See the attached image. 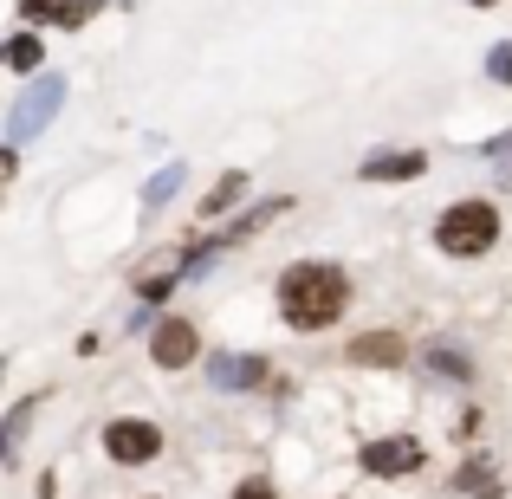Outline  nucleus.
Segmentation results:
<instances>
[{
	"instance_id": "nucleus-16",
	"label": "nucleus",
	"mask_w": 512,
	"mask_h": 499,
	"mask_svg": "<svg viewBox=\"0 0 512 499\" xmlns=\"http://www.w3.org/2000/svg\"><path fill=\"white\" fill-rule=\"evenodd\" d=\"M98 7H104V0H52L46 20L52 26H91V13H98Z\"/></svg>"
},
{
	"instance_id": "nucleus-9",
	"label": "nucleus",
	"mask_w": 512,
	"mask_h": 499,
	"mask_svg": "<svg viewBox=\"0 0 512 499\" xmlns=\"http://www.w3.org/2000/svg\"><path fill=\"white\" fill-rule=\"evenodd\" d=\"M33 422H39V396H26V402L7 409V422H0V467L26 461V435H33Z\"/></svg>"
},
{
	"instance_id": "nucleus-22",
	"label": "nucleus",
	"mask_w": 512,
	"mask_h": 499,
	"mask_svg": "<svg viewBox=\"0 0 512 499\" xmlns=\"http://www.w3.org/2000/svg\"><path fill=\"white\" fill-rule=\"evenodd\" d=\"M467 7H500V0H467Z\"/></svg>"
},
{
	"instance_id": "nucleus-2",
	"label": "nucleus",
	"mask_w": 512,
	"mask_h": 499,
	"mask_svg": "<svg viewBox=\"0 0 512 499\" xmlns=\"http://www.w3.org/2000/svg\"><path fill=\"white\" fill-rule=\"evenodd\" d=\"M493 240H500V208H493V201H454L435 221V247L454 253V260H474Z\"/></svg>"
},
{
	"instance_id": "nucleus-14",
	"label": "nucleus",
	"mask_w": 512,
	"mask_h": 499,
	"mask_svg": "<svg viewBox=\"0 0 512 499\" xmlns=\"http://www.w3.org/2000/svg\"><path fill=\"white\" fill-rule=\"evenodd\" d=\"M454 487H461V493H474V499H500V480H493V467H487V461H467Z\"/></svg>"
},
{
	"instance_id": "nucleus-10",
	"label": "nucleus",
	"mask_w": 512,
	"mask_h": 499,
	"mask_svg": "<svg viewBox=\"0 0 512 499\" xmlns=\"http://www.w3.org/2000/svg\"><path fill=\"white\" fill-rule=\"evenodd\" d=\"M422 169H428L422 150H383V156H370L357 175H363V182H415Z\"/></svg>"
},
{
	"instance_id": "nucleus-6",
	"label": "nucleus",
	"mask_w": 512,
	"mask_h": 499,
	"mask_svg": "<svg viewBox=\"0 0 512 499\" xmlns=\"http://www.w3.org/2000/svg\"><path fill=\"white\" fill-rule=\"evenodd\" d=\"M195 350H201V337H195L188 318H163V325L150 331V357L163 363V370H188V363H195Z\"/></svg>"
},
{
	"instance_id": "nucleus-5",
	"label": "nucleus",
	"mask_w": 512,
	"mask_h": 499,
	"mask_svg": "<svg viewBox=\"0 0 512 499\" xmlns=\"http://www.w3.org/2000/svg\"><path fill=\"white\" fill-rule=\"evenodd\" d=\"M428 461V448L415 435H383V441H363V454H357V467L370 480H402V474H415V467Z\"/></svg>"
},
{
	"instance_id": "nucleus-11",
	"label": "nucleus",
	"mask_w": 512,
	"mask_h": 499,
	"mask_svg": "<svg viewBox=\"0 0 512 499\" xmlns=\"http://www.w3.org/2000/svg\"><path fill=\"white\" fill-rule=\"evenodd\" d=\"M279 214H292V195H273V201H260V208H247L240 221H227V234H214V247H234V240H253L266 221H279Z\"/></svg>"
},
{
	"instance_id": "nucleus-1",
	"label": "nucleus",
	"mask_w": 512,
	"mask_h": 499,
	"mask_svg": "<svg viewBox=\"0 0 512 499\" xmlns=\"http://www.w3.org/2000/svg\"><path fill=\"white\" fill-rule=\"evenodd\" d=\"M350 305V273L331 260H299L279 273V318L292 331H331Z\"/></svg>"
},
{
	"instance_id": "nucleus-23",
	"label": "nucleus",
	"mask_w": 512,
	"mask_h": 499,
	"mask_svg": "<svg viewBox=\"0 0 512 499\" xmlns=\"http://www.w3.org/2000/svg\"><path fill=\"white\" fill-rule=\"evenodd\" d=\"M0 376H7V357H0Z\"/></svg>"
},
{
	"instance_id": "nucleus-4",
	"label": "nucleus",
	"mask_w": 512,
	"mask_h": 499,
	"mask_svg": "<svg viewBox=\"0 0 512 499\" xmlns=\"http://www.w3.org/2000/svg\"><path fill=\"white\" fill-rule=\"evenodd\" d=\"M104 454H111L117 467H150L156 454H163V428L137 422V415H117V422H104Z\"/></svg>"
},
{
	"instance_id": "nucleus-12",
	"label": "nucleus",
	"mask_w": 512,
	"mask_h": 499,
	"mask_svg": "<svg viewBox=\"0 0 512 499\" xmlns=\"http://www.w3.org/2000/svg\"><path fill=\"white\" fill-rule=\"evenodd\" d=\"M247 188H253V175H247V169H227L221 182H214L208 195H201V214H208V221H214V214L240 208V201H247Z\"/></svg>"
},
{
	"instance_id": "nucleus-20",
	"label": "nucleus",
	"mask_w": 512,
	"mask_h": 499,
	"mask_svg": "<svg viewBox=\"0 0 512 499\" xmlns=\"http://www.w3.org/2000/svg\"><path fill=\"white\" fill-rule=\"evenodd\" d=\"M13 169H20V150H13V143H0V182H13Z\"/></svg>"
},
{
	"instance_id": "nucleus-13",
	"label": "nucleus",
	"mask_w": 512,
	"mask_h": 499,
	"mask_svg": "<svg viewBox=\"0 0 512 499\" xmlns=\"http://www.w3.org/2000/svg\"><path fill=\"white\" fill-rule=\"evenodd\" d=\"M182 182H188V175H182V163L156 169V175H150V188H143V214H156V208H163V201H169V195H175Z\"/></svg>"
},
{
	"instance_id": "nucleus-25",
	"label": "nucleus",
	"mask_w": 512,
	"mask_h": 499,
	"mask_svg": "<svg viewBox=\"0 0 512 499\" xmlns=\"http://www.w3.org/2000/svg\"><path fill=\"white\" fill-rule=\"evenodd\" d=\"M506 182H512V175H506Z\"/></svg>"
},
{
	"instance_id": "nucleus-17",
	"label": "nucleus",
	"mask_w": 512,
	"mask_h": 499,
	"mask_svg": "<svg viewBox=\"0 0 512 499\" xmlns=\"http://www.w3.org/2000/svg\"><path fill=\"white\" fill-rule=\"evenodd\" d=\"M7 65H13V72H39V39L20 33V39L7 46Z\"/></svg>"
},
{
	"instance_id": "nucleus-24",
	"label": "nucleus",
	"mask_w": 512,
	"mask_h": 499,
	"mask_svg": "<svg viewBox=\"0 0 512 499\" xmlns=\"http://www.w3.org/2000/svg\"><path fill=\"white\" fill-rule=\"evenodd\" d=\"M0 59H7V46H0Z\"/></svg>"
},
{
	"instance_id": "nucleus-21",
	"label": "nucleus",
	"mask_w": 512,
	"mask_h": 499,
	"mask_svg": "<svg viewBox=\"0 0 512 499\" xmlns=\"http://www.w3.org/2000/svg\"><path fill=\"white\" fill-rule=\"evenodd\" d=\"M487 156H500V163H506V156H512V130H506V137H493V143H487Z\"/></svg>"
},
{
	"instance_id": "nucleus-15",
	"label": "nucleus",
	"mask_w": 512,
	"mask_h": 499,
	"mask_svg": "<svg viewBox=\"0 0 512 499\" xmlns=\"http://www.w3.org/2000/svg\"><path fill=\"white\" fill-rule=\"evenodd\" d=\"M428 370H435V376H454V383H467V376H474V363H467L461 350H448V344H428Z\"/></svg>"
},
{
	"instance_id": "nucleus-18",
	"label": "nucleus",
	"mask_w": 512,
	"mask_h": 499,
	"mask_svg": "<svg viewBox=\"0 0 512 499\" xmlns=\"http://www.w3.org/2000/svg\"><path fill=\"white\" fill-rule=\"evenodd\" d=\"M487 78H500V85H512V46H493V52H487Z\"/></svg>"
},
{
	"instance_id": "nucleus-19",
	"label": "nucleus",
	"mask_w": 512,
	"mask_h": 499,
	"mask_svg": "<svg viewBox=\"0 0 512 499\" xmlns=\"http://www.w3.org/2000/svg\"><path fill=\"white\" fill-rule=\"evenodd\" d=\"M234 499H279V493L266 487V480H240V487H234Z\"/></svg>"
},
{
	"instance_id": "nucleus-7",
	"label": "nucleus",
	"mask_w": 512,
	"mask_h": 499,
	"mask_svg": "<svg viewBox=\"0 0 512 499\" xmlns=\"http://www.w3.org/2000/svg\"><path fill=\"white\" fill-rule=\"evenodd\" d=\"M208 383L240 396V389H260L266 383V357H240V350H214L208 357Z\"/></svg>"
},
{
	"instance_id": "nucleus-3",
	"label": "nucleus",
	"mask_w": 512,
	"mask_h": 499,
	"mask_svg": "<svg viewBox=\"0 0 512 499\" xmlns=\"http://www.w3.org/2000/svg\"><path fill=\"white\" fill-rule=\"evenodd\" d=\"M59 104H65V78L59 72H39L33 85L13 98V111H7V143H13V150H20V143H33L39 130H52Z\"/></svg>"
},
{
	"instance_id": "nucleus-8",
	"label": "nucleus",
	"mask_w": 512,
	"mask_h": 499,
	"mask_svg": "<svg viewBox=\"0 0 512 499\" xmlns=\"http://www.w3.org/2000/svg\"><path fill=\"white\" fill-rule=\"evenodd\" d=\"M357 370H402L409 363V344H402L396 331H363V337H350V350H344Z\"/></svg>"
}]
</instances>
